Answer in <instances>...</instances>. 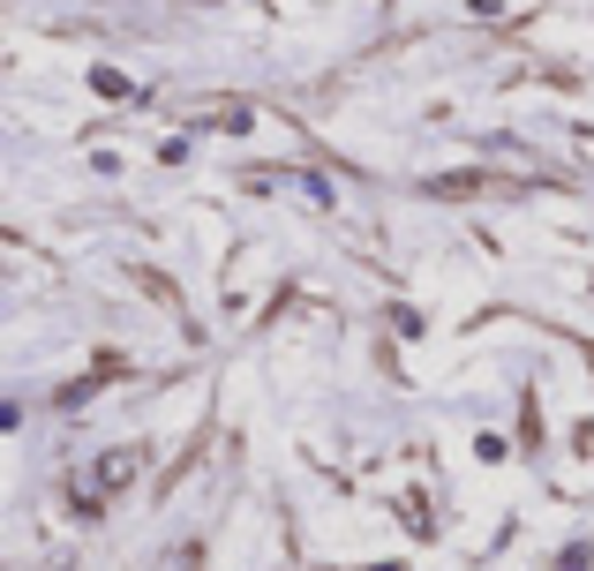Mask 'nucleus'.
Returning a JSON list of instances; mask_svg holds the SVG:
<instances>
[{
    "mask_svg": "<svg viewBox=\"0 0 594 571\" xmlns=\"http://www.w3.org/2000/svg\"><path fill=\"white\" fill-rule=\"evenodd\" d=\"M482 188V173H444V181H429V196H474Z\"/></svg>",
    "mask_w": 594,
    "mask_h": 571,
    "instance_id": "f257e3e1",
    "label": "nucleus"
}]
</instances>
